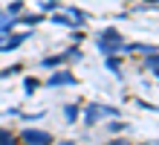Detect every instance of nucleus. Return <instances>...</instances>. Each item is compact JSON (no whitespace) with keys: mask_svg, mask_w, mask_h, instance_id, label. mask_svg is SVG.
<instances>
[{"mask_svg":"<svg viewBox=\"0 0 159 145\" xmlns=\"http://www.w3.org/2000/svg\"><path fill=\"white\" fill-rule=\"evenodd\" d=\"M119 44H121V38H119V32H116V29H107V32L98 38V46H101V52H113Z\"/></svg>","mask_w":159,"mask_h":145,"instance_id":"nucleus-1","label":"nucleus"},{"mask_svg":"<svg viewBox=\"0 0 159 145\" xmlns=\"http://www.w3.org/2000/svg\"><path fill=\"white\" fill-rule=\"evenodd\" d=\"M23 139L26 142H49V133H43V131H23Z\"/></svg>","mask_w":159,"mask_h":145,"instance_id":"nucleus-2","label":"nucleus"},{"mask_svg":"<svg viewBox=\"0 0 159 145\" xmlns=\"http://www.w3.org/2000/svg\"><path fill=\"white\" fill-rule=\"evenodd\" d=\"M64 81H72V75L64 73V75H52V79H49V84H64Z\"/></svg>","mask_w":159,"mask_h":145,"instance_id":"nucleus-3","label":"nucleus"},{"mask_svg":"<svg viewBox=\"0 0 159 145\" xmlns=\"http://www.w3.org/2000/svg\"><path fill=\"white\" fill-rule=\"evenodd\" d=\"M0 139H3V142H9V139H12V133H9V131H0Z\"/></svg>","mask_w":159,"mask_h":145,"instance_id":"nucleus-4","label":"nucleus"}]
</instances>
